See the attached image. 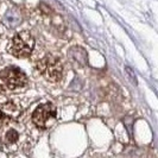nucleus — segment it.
<instances>
[{"mask_svg":"<svg viewBox=\"0 0 158 158\" xmlns=\"http://www.w3.org/2000/svg\"><path fill=\"white\" fill-rule=\"evenodd\" d=\"M27 83L25 73L17 67H8L0 71V89L15 90L24 87Z\"/></svg>","mask_w":158,"mask_h":158,"instance_id":"obj_1","label":"nucleus"},{"mask_svg":"<svg viewBox=\"0 0 158 158\" xmlns=\"http://www.w3.org/2000/svg\"><path fill=\"white\" fill-rule=\"evenodd\" d=\"M35 48V40L27 31L18 32L10 43V51L17 57H27Z\"/></svg>","mask_w":158,"mask_h":158,"instance_id":"obj_2","label":"nucleus"},{"mask_svg":"<svg viewBox=\"0 0 158 158\" xmlns=\"http://www.w3.org/2000/svg\"><path fill=\"white\" fill-rule=\"evenodd\" d=\"M37 70L40 71L43 76H45L49 81H60L63 74V65L61 63L60 58L55 56L48 55L43 60H40L36 65Z\"/></svg>","mask_w":158,"mask_h":158,"instance_id":"obj_3","label":"nucleus"},{"mask_svg":"<svg viewBox=\"0 0 158 158\" xmlns=\"http://www.w3.org/2000/svg\"><path fill=\"white\" fill-rule=\"evenodd\" d=\"M56 117V108L52 103H42L40 105L32 114L33 124L40 128H45Z\"/></svg>","mask_w":158,"mask_h":158,"instance_id":"obj_4","label":"nucleus"},{"mask_svg":"<svg viewBox=\"0 0 158 158\" xmlns=\"http://www.w3.org/2000/svg\"><path fill=\"white\" fill-rule=\"evenodd\" d=\"M18 108L13 102H5L0 105V121L2 124L10 123L17 117Z\"/></svg>","mask_w":158,"mask_h":158,"instance_id":"obj_5","label":"nucleus"},{"mask_svg":"<svg viewBox=\"0 0 158 158\" xmlns=\"http://www.w3.org/2000/svg\"><path fill=\"white\" fill-rule=\"evenodd\" d=\"M4 23H5V25H7L10 29L16 27L22 23V16L16 8L8 10L5 17H4Z\"/></svg>","mask_w":158,"mask_h":158,"instance_id":"obj_6","label":"nucleus"},{"mask_svg":"<svg viewBox=\"0 0 158 158\" xmlns=\"http://www.w3.org/2000/svg\"><path fill=\"white\" fill-rule=\"evenodd\" d=\"M4 139H5V143H6V144L13 145V144H16V143L19 140V132L17 131L16 128L10 127V128L6 130V132H5Z\"/></svg>","mask_w":158,"mask_h":158,"instance_id":"obj_7","label":"nucleus"},{"mask_svg":"<svg viewBox=\"0 0 158 158\" xmlns=\"http://www.w3.org/2000/svg\"><path fill=\"white\" fill-rule=\"evenodd\" d=\"M80 54L77 55L76 54V51H75V49L70 50V57L74 60V61H77V63L79 64H85L86 63V61H87V55H86V52H85V50L83 49H80L79 51Z\"/></svg>","mask_w":158,"mask_h":158,"instance_id":"obj_8","label":"nucleus"}]
</instances>
